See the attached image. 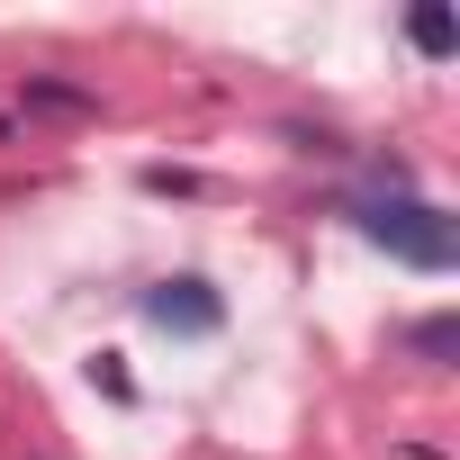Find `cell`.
<instances>
[{
	"label": "cell",
	"mask_w": 460,
	"mask_h": 460,
	"mask_svg": "<svg viewBox=\"0 0 460 460\" xmlns=\"http://www.w3.org/2000/svg\"><path fill=\"white\" fill-rule=\"evenodd\" d=\"M352 217H361V235H370V244H388V253H397V262H415V271H451V253H460L451 217H442L433 199L388 190V199H361Z\"/></svg>",
	"instance_id": "6da1fadb"
},
{
	"label": "cell",
	"mask_w": 460,
	"mask_h": 460,
	"mask_svg": "<svg viewBox=\"0 0 460 460\" xmlns=\"http://www.w3.org/2000/svg\"><path fill=\"white\" fill-rule=\"evenodd\" d=\"M145 316H154L163 334H217V325H226V307H217L208 280H163V289L145 298Z\"/></svg>",
	"instance_id": "7a4b0ae2"
},
{
	"label": "cell",
	"mask_w": 460,
	"mask_h": 460,
	"mask_svg": "<svg viewBox=\"0 0 460 460\" xmlns=\"http://www.w3.org/2000/svg\"><path fill=\"white\" fill-rule=\"evenodd\" d=\"M406 37H415V46H424V55H433V64H442V55H451V46H460V28H451V19H442V10H415V19H406Z\"/></svg>",
	"instance_id": "3957f363"
},
{
	"label": "cell",
	"mask_w": 460,
	"mask_h": 460,
	"mask_svg": "<svg viewBox=\"0 0 460 460\" xmlns=\"http://www.w3.org/2000/svg\"><path fill=\"white\" fill-rule=\"evenodd\" d=\"M28 109H64V118H82V109H91V91H64V82H28Z\"/></svg>",
	"instance_id": "277c9868"
},
{
	"label": "cell",
	"mask_w": 460,
	"mask_h": 460,
	"mask_svg": "<svg viewBox=\"0 0 460 460\" xmlns=\"http://www.w3.org/2000/svg\"><path fill=\"white\" fill-rule=\"evenodd\" d=\"M451 343H460V325H451V316H433V325H415V352H424V361H451Z\"/></svg>",
	"instance_id": "5b68a950"
}]
</instances>
